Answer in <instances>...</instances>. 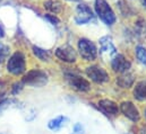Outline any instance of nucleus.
I'll list each match as a JSON object with an SVG mask.
<instances>
[{
  "mask_svg": "<svg viewBox=\"0 0 146 134\" xmlns=\"http://www.w3.org/2000/svg\"><path fill=\"white\" fill-rule=\"evenodd\" d=\"M7 71L14 76H21L26 71V59L23 52H14L7 60Z\"/></svg>",
  "mask_w": 146,
  "mask_h": 134,
  "instance_id": "1",
  "label": "nucleus"
},
{
  "mask_svg": "<svg viewBox=\"0 0 146 134\" xmlns=\"http://www.w3.org/2000/svg\"><path fill=\"white\" fill-rule=\"evenodd\" d=\"M94 9H95V12H96L98 17L106 25L112 26L115 23V20H117L115 14L112 10L111 6H110L106 0H95V2H94Z\"/></svg>",
  "mask_w": 146,
  "mask_h": 134,
  "instance_id": "2",
  "label": "nucleus"
},
{
  "mask_svg": "<svg viewBox=\"0 0 146 134\" xmlns=\"http://www.w3.org/2000/svg\"><path fill=\"white\" fill-rule=\"evenodd\" d=\"M22 82L24 85H29L32 87H43L48 83V74L38 69H34L29 71L24 77Z\"/></svg>",
  "mask_w": 146,
  "mask_h": 134,
  "instance_id": "3",
  "label": "nucleus"
},
{
  "mask_svg": "<svg viewBox=\"0 0 146 134\" xmlns=\"http://www.w3.org/2000/svg\"><path fill=\"white\" fill-rule=\"evenodd\" d=\"M78 51L85 61H94L98 56V49L95 44L87 38L78 39Z\"/></svg>",
  "mask_w": 146,
  "mask_h": 134,
  "instance_id": "4",
  "label": "nucleus"
},
{
  "mask_svg": "<svg viewBox=\"0 0 146 134\" xmlns=\"http://www.w3.org/2000/svg\"><path fill=\"white\" fill-rule=\"evenodd\" d=\"M65 77H66V80L68 82V85L75 89V90H78V91H88L91 89V85L90 82L82 78L80 76L74 73V72H66L65 73Z\"/></svg>",
  "mask_w": 146,
  "mask_h": 134,
  "instance_id": "5",
  "label": "nucleus"
},
{
  "mask_svg": "<svg viewBox=\"0 0 146 134\" xmlns=\"http://www.w3.org/2000/svg\"><path fill=\"white\" fill-rule=\"evenodd\" d=\"M94 15L92 9L86 3H78L76 7V15H75V23L77 25H85L88 24L93 19Z\"/></svg>",
  "mask_w": 146,
  "mask_h": 134,
  "instance_id": "6",
  "label": "nucleus"
},
{
  "mask_svg": "<svg viewBox=\"0 0 146 134\" xmlns=\"http://www.w3.org/2000/svg\"><path fill=\"white\" fill-rule=\"evenodd\" d=\"M86 74L87 77L94 81L95 83H104L109 81V74L108 72L101 68L100 66H91L86 68Z\"/></svg>",
  "mask_w": 146,
  "mask_h": 134,
  "instance_id": "7",
  "label": "nucleus"
},
{
  "mask_svg": "<svg viewBox=\"0 0 146 134\" xmlns=\"http://www.w3.org/2000/svg\"><path fill=\"white\" fill-rule=\"evenodd\" d=\"M117 54V49L110 36H103L100 38V55L106 60L112 59Z\"/></svg>",
  "mask_w": 146,
  "mask_h": 134,
  "instance_id": "8",
  "label": "nucleus"
},
{
  "mask_svg": "<svg viewBox=\"0 0 146 134\" xmlns=\"http://www.w3.org/2000/svg\"><path fill=\"white\" fill-rule=\"evenodd\" d=\"M56 56L62 61V62H67V63H73L76 62L77 60V54H76V51L74 50L73 46L70 45H62V46H59L56 52H54Z\"/></svg>",
  "mask_w": 146,
  "mask_h": 134,
  "instance_id": "9",
  "label": "nucleus"
},
{
  "mask_svg": "<svg viewBox=\"0 0 146 134\" xmlns=\"http://www.w3.org/2000/svg\"><path fill=\"white\" fill-rule=\"evenodd\" d=\"M130 66H131L130 62L122 54H115L111 59V68L113 69L114 72L125 73L130 69Z\"/></svg>",
  "mask_w": 146,
  "mask_h": 134,
  "instance_id": "10",
  "label": "nucleus"
},
{
  "mask_svg": "<svg viewBox=\"0 0 146 134\" xmlns=\"http://www.w3.org/2000/svg\"><path fill=\"white\" fill-rule=\"evenodd\" d=\"M120 110H121V113L128 120H130L133 122H137L141 118V115H139L138 109L136 108V106L131 101H123V102H121Z\"/></svg>",
  "mask_w": 146,
  "mask_h": 134,
  "instance_id": "11",
  "label": "nucleus"
},
{
  "mask_svg": "<svg viewBox=\"0 0 146 134\" xmlns=\"http://www.w3.org/2000/svg\"><path fill=\"white\" fill-rule=\"evenodd\" d=\"M99 108L108 116H115L119 113L118 105L111 99H101L99 101Z\"/></svg>",
  "mask_w": 146,
  "mask_h": 134,
  "instance_id": "12",
  "label": "nucleus"
},
{
  "mask_svg": "<svg viewBox=\"0 0 146 134\" xmlns=\"http://www.w3.org/2000/svg\"><path fill=\"white\" fill-rule=\"evenodd\" d=\"M42 5H43V8L49 14H52V15H58L64 10V5L60 0H44Z\"/></svg>",
  "mask_w": 146,
  "mask_h": 134,
  "instance_id": "13",
  "label": "nucleus"
},
{
  "mask_svg": "<svg viewBox=\"0 0 146 134\" xmlns=\"http://www.w3.org/2000/svg\"><path fill=\"white\" fill-rule=\"evenodd\" d=\"M68 122H69L68 117H66V116H58V117L52 118V120L49 121L48 127H49V130L56 132V131H59L61 127L66 126L68 124Z\"/></svg>",
  "mask_w": 146,
  "mask_h": 134,
  "instance_id": "14",
  "label": "nucleus"
},
{
  "mask_svg": "<svg viewBox=\"0 0 146 134\" xmlns=\"http://www.w3.org/2000/svg\"><path fill=\"white\" fill-rule=\"evenodd\" d=\"M134 97L139 101H146V81H139L134 88Z\"/></svg>",
  "mask_w": 146,
  "mask_h": 134,
  "instance_id": "15",
  "label": "nucleus"
},
{
  "mask_svg": "<svg viewBox=\"0 0 146 134\" xmlns=\"http://www.w3.org/2000/svg\"><path fill=\"white\" fill-rule=\"evenodd\" d=\"M117 83L121 88H129L134 83V76L130 74V73L125 72V73H122V76H120L117 79Z\"/></svg>",
  "mask_w": 146,
  "mask_h": 134,
  "instance_id": "16",
  "label": "nucleus"
},
{
  "mask_svg": "<svg viewBox=\"0 0 146 134\" xmlns=\"http://www.w3.org/2000/svg\"><path fill=\"white\" fill-rule=\"evenodd\" d=\"M32 52H33V54L36 56L38 60H41V61H49V59H50V54H49V52L46 51V50H43V49H41V47H38L36 45H33V47H32Z\"/></svg>",
  "mask_w": 146,
  "mask_h": 134,
  "instance_id": "17",
  "label": "nucleus"
},
{
  "mask_svg": "<svg viewBox=\"0 0 146 134\" xmlns=\"http://www.w3.org/2000/svg\"><path fill=\"white\" fill-rule=\"evenodd\" d=\"M118 7H119V10H120V12L123 17H129L134 14V10L130 7V5H128L125 0H120L118 2Z\"/></svg>",
  "mask_w": 146,
  "mask_h": 134,
  "instance_id": "18",
  "label": "nucleus"
},
{
  "mask_svg": "<svg viewBox=\"0 0 146 134\" xmlns=\"http://www.w3.org/2000/svg\"><path fill=\"white\" fill-rule=\"evenodd\" d=\"M135 54H136L137 60H138L142 64H146V49L144 46H142V45L136 46V49H135Z\"/></svg>",
  "mask_w": 146,
  "mask_h": 134,
  "instance_id": "19",
  "label": "nucleus"
},
{
  "mask_svg": "<svg viewBox=\"0 0 146 134\" xmlns=\"http://www.w3.org/2000/svg\"><path fill=\"white\" fill-rule=\"evenodd\" d=\"M15 104H18V101H15V99H3V101H0V115L8 108L10 107H14Z\"/></svg>",
  "mask_w": 146,
  "mask_h": 134,
  "instance_id": "20",
  "label": "nucleus"
},
{
  "mask_svg": "<svg viewBox=\"0 0 146 134\" xmlns=\"http://www.w3.org/2000/svg\"><path fill=\"white\" fill-rule=\"evenodd\" d=\"M9 46L3 44V43H0V63L5 62L7 59H8V55H9Z\"/></svg>",
  "mask_w": 146,
  "mask_h": 134,
  "instance_id": "21",
  "label": "nucleus"
},
{
  "mask_svg": "<svg viewBox=\"0 0 146 134\" xmlns=\"http://www.w3.org/2000/svg\"><path fill=\"white\" fill-rule=\"evenodd\" d=\"M44 18H45L48 22H50V24H52V25H58V24L60 23V19H59L56 15H52V14H46V15L44 16Z\"/></svg>",
  "mask_w": 146,
  "mask_h": 134,
  "instance_id": "22",
  "label": "nucleus"
},
{
  "mask_svg": "<svg viewBox=\"0 0 146 134\" xmlns=\"http://www.w3.org/2000/svg\"><path fill=\"white\" fill-rule=\"evenodd\" d=\"M84 126L80 124V123H76L74 125V129H73V132L70 134H84Z\"/></svg>",
  "mask_w": 146,
  "mask_h": 134,
  "instance_id": "23",
  "label": "nucleus"
},
{
  "mask_svg": "<svg viewBox=\"0 0 146 134\" xmlns=\"http://www.w3.org/2000/svg\"><path fill=\"white\" fill-rule=\"evenodd\" d=\"M23 82H16L15 85H14V87H13V94L14 95H17L22 89H23Z\"/></svg>",
  "mask_w": 146,
  "mask_h": 134,
  "instance_id": "24",
  "label": "nucleus"
},
{
  "mask_svg": "<svg viewBox=\"0 0 146 134\" xmlns=\"http://www.w3.org/2000/svg\"><path fill=\"white\" fill-rule=\"evenodd\" d=\"M5 35H6V34H5V30H3V27L0 25V39H1V38H3V37H5Z\"/></svg>",
  "mask_w": 146,
  "mask_h": 134,
  "instance_id": "25",
  "label": "nucleus"
},
{
  "mask_svg": "<svg viewBox=\"0 0 146 134\" xmlns=\"http://www.w3.org/2000/svg\"><path fill=\"white\" fill-rule=\"evenodd\" d=\"M141 2H142V5H143L144 7H146V0H141Z\"/></svg>",
  "mask_w": 146,
  "mask_h": 134,
  "instance_id": "26",
  "label": "nucleus"
},
{
  "mask_svg": "<svg viewBox=\"0 0 146 134\" xmlns=\"http://www.w3.org/2000/svg\"><path fill=\"white\" fill-rule=\"evenodd\" d=\"M142 134H146V129H144V130H143V132H142Z\"/></svg>",
  "mask_w": 146,
  "mask_h": 134,
  "instance_id": "27",
  "label": "nucleus"
},
{
  "mask_svg": "<svg viewBox=\"0 0 146 134\" xmlns=\"http://www.w3.org/2000/svg\"><path fill=\"white\" fill-rule=\"evenodd\" d=\"M144 115H145V118H146V108H145V110H144Z\"/></svg>",
  "mask_w": 146,
  "mask_h": 134,
  "instance_id": "28",
  "label": "nucleus"
},
{
  "mask_svg": "<svg viewBox=\"0 0 146 134\" xmlns=\"http://www.w3.org/2000/svg\"><path fill=\"white\" fill-rule=\"evenodd\" d=\"M67 1H72L73 2V1H78V0H67Z\"/></svg>",
  "mask_w": 146,
  "mask_h": 134,
  "instance_id": "29",
  "label": "nucleus"
},
{
  "mask_svg": "<svg viewBox=\"0 0 146 134\" xmlns=\"http://www.w3.org/2000/svg\"><path fill=\"white\" fill-rule=\"evenodd\" d=\"M1 1H2V0H0V2H1Z\"/></svg>",
  "mask_w": 146,
  "mask_h": 134,
  "instance_id": "30",
  "label": "nucleus"
}]
</instances>
